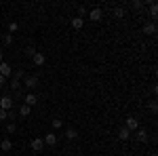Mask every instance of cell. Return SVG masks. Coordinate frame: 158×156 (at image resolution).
<instances>
[{
    "mask_svg": "<svg viewBox=\"0 0 158 156\" xmlns=\"http://www.w3.org/2000/svg\"><path fill=\"white\" fill-rule=\"evenodd\" d=\"M86 17H89L91 21H95V23H97V21H101V17H103V11H101L99 6H95V9H91V11L86 13Z\"/></svg>",
    "mask_w": 158,
    "mask_h": 156,
    "instance_id": "obj_1",
    "label": "cell"
},
{
    "mask_svg": "<svg viewBox=\"0 0 158 156\" xmlns=\"http://www.w3.org/2000/svg\"><path fill=\"white\" fill-rule=\"evenodd\" d=\"M124 129H127V131H137V129H139V120L135 118V116H129V118H127V122H124Z\"/></svg>",
    "mask_w": 158,
    "mask_h": 156,
    "instance_id": "obj_2",
    "label": "cell"
},
{
    "mask_svg": "<svg viewBox=\"0 0 158 156\" xmlns=\"http://www.w3.org/2000/svg\"><path fill=\"white\" fill-rule=\"evenodd\" d=\"M11 108H13V97L11 95H2L0 97V110H6V112H9Z\"/></svg>",
    "mask_w": 158,
    "mask_h": 156,
    "instance_id": "obj_3",
    "label": "cell"
},
{
    "mask_svg": "<svg viewBox=\"0 0 158 156\" xmlns=\"http://www.w3.org/2000/svg\"><path fill=\"white\" fill-rule=\"evenodd\" d=\"M44 61H47V57H44V53H40V51H36V53H34V57H32V63H34L36 68H40V65H44Z\"/></svg>",
    "mask_w": 158,
    "mask_h": 156,
    "instance_id": "obj_4",
    "label": "cell"
},
{
    "mask_svg": "<svg viewBox=\"0 0 158 156\" xmlns=\"http://www.w3.org/2000/svg\"><path fill=\"white\" fill-rule=\"evenodd\" d=\"M32 150H34V152H42V150H44V139H42V137L32 139Z\"/></svg>",
    "mask_w": 158,
    "mask_h": 156,
    "instance_id": "obj_5",
    "label": "cell"
},
{
    "mask_svg": "<svg viewBox=\"0 0 158 156\" xmlns=\"http://www.w3.org/2000/svg\"><path fill=\"white\" fill-rule=\"evenodd\" d=\"M23 84L27 86V89H36V86H38V76H25Z\"/></svg>",
    "mask_w": 158,
    "mask_h": 156,
    "instance_id": "obj_6",
    "label": "cell"
},
{
    "mask_svg": "<svg viewBox=\"0 0 158 156\" xmlns=\"http://www.w3.org/2000/svg\"><path fill=\"white\" fill-rule=\"evenodd\" d=\"M0 74H2L4 78H9V76L13 74V68H11V63H6V61H2V63H0Z\"/></svg>",
    "mask_w": 158,
    "mask_h": 156,
    "instance_id": "obj_7",
    "label": "cell"
},
{
    "mask_svg": "<svg viewBox=\"0 0 158 156\" xmlns=\"http://www.w3.org/2000/svg\"><path fill=\"white\" fill-rule=\"evenodd\" d=\"M135 139H137L139 144H146L148 141V131L146 129H137V131H135Z\"/></svg>",
    "mask_w": 158,
    "mask_h": 156,
    "instance_id": "obj_8",
    "label": "cell"
},
{
    "mask_svg": "<svg viewBox=\"0 0 158 156\" xmlns=\"http://www.w3.org/2000/svg\"><path fill=\"white\" fill-rule=\"evenodd\" d=\"M42 139H44V145H49V148H53V145L57 144V135L55 133H47Z\"/></svg>",
    "mask_w": 158,
    "mask_h": 156,
    "instance_id": "obj_9",
    "label": "cell"
},
{
    "mask_svg": "<svg viewBox=\"0 0 158 156\" xmlns=\"http://www.w3.org/2000/svg\"><path fill=\"white\" fill-rule=\"evenodd\" d=\"M36 101H38V97L34 95V93H27V95L23 97V103H25V106H30V108L36 106Z\"/></svg>",
    "mask_w": 158,
    "mask_h": 156,
    "instance_id": "obj_10",
    "label": "cell"
},
{
    "mask_svg": "<svg viewBox=\"0 0 158 156\" xmlns=\"http://www.w3.org/2000/svg\"><path fill=\"white\" fill-rule=\"evenodd\" d=\"M13 150V141L6 137V139H2V144H0V152H11Z\"/></svg>",
    "mask_w": 158,
    "mask_h": 156,
    "instance_id": "obj_11",
    "label": "cell"
},
{
    "mask_svg": "<svg viewBox=\"0 0 158 156\" xmlns=\"http://www.w3.org/2000/svg\"><path fill=\"white\" fill-rule=\"evenodd\" d=\"M72 27L80 32V30L85 27V19H80V17H72Z\"/></svg>",
    "mask_w": 158,
    "mask_h": 156,
    "instance_id": "obj_12",
    "label": "cell"
},
{
    "mask_svg": "<svg viewBox=\"0 0 158 156\" xmlns=\"http://www.w3.org/2000/svg\"><path fill=\"white\" fill-rule=\"evenodd\" d=\"M118 139H120V141H129V139H131V131H127V129L122 127L120 131H118Z\"/></svg>",
    "mask_w": 158,
    "mask_h": 156,
    "instance_id": "obj_13",
    "label": "cell"
},
{
    "mask_svg": "<svg viewBox=\"0 0 158 156\" xmlns=\"http://www.w3.org/2000/svg\"><path fill=\"white\" fill-rule=\"evenodd\" d=\"M30 114H32V108H30V106H21V108H19V116H21V118H27V116H30Z\"/></svg>",
    "mask_w": 158,
    "mask_h": 156,
    "instance_id": "obj_14",
    "label": "cell"
},
{
    "mask_svg": "<svg viewBox=\"0 0 158 156\" xmlns=\"http://www.w3.org/2000/svg\"><path fill=\"white\" fill-rule=\"evenodd\" d=\"M143 34H156V25L154 23H143Z\"/></svg>",
    "mask_w": 158,
    "mask_h": 156,
    "instance_id": "obj_15",
    "label": "cell"
},
{
    "mask_svg": "<svg viewBox=\"0 0 158 156\" xmlns=\"http://www.w3.org/2000/svg\"><path fill=\"white\" fill-rule=\"evenodd\" d=\"M65 137H68V139H76V137H78V131H76L74 127H70V129H65Z\"/></svg>",
    "mask_w": 158,
    "mask_h": 156,
    "instance_id": "obj_16",
    "label": "cell"
},
{
    "mask_svg": "<svg viewBox=\"0 0 158 156\" xmlns=\"http://www.w3.org/2000/svg\"><path fill=\"white\" fill-rule=\"evenodd\" d=\"M158 15V4L156 2H150V17H156Z\"/></svg>",
    "mask_w": 158,
    "mask_h": 156,
    "instance_id": "obj_17",
    "label": "cell"
},
{
    "mask_svg": "<svg viewBox=\"0 0 158 156\" xmlns=\"http://www.w3.org/2000/svg\"><path fill=\"white\" fill-rule=\"evenodd\" d=\"M114 17H116V19H122V17H124V9H122V6H116V9H114Z\"/></svg>",
    "mask_w": 158,
    "mask_h": 156,
    "instance_id": "obj_18",
    "label": "cell"
},
{
    "mask_svg": "<svg viewBox=\"0 0 158 156\" xmlns=\"http://www.w3.org/2000/svg\"><path fill=\"white\" fill-rule=\"evenodd\" d=\"M13 40H15V36H13V34H4V38H2V42H4L6 47H9V44H13Z\"/></svg>",
    "mask_w": 158,
    "mask_h": 156,
    "instance_id": "obj_19",
    "label": "cell"
},
{
    "mask_svg": "<svg viewBox=\"0 0 158 156\" xmlns=\"http://www.w3.org/2000/svg\"><path fill=\"white\" fill-rule=\"evenodd\" d=\"M131 6H133L135 11H141V9L146 6V2H141V0H135V2H133V4H131Z\"/></svg>",
    "mask_w": 158,
    "mask_h": 156,
    "instance_id": "obj_20",
    "label": "cell"
},
{
    "mask_svg": "<svg viewBox=\"0 0 158 156\" xmlns=\"http://www.w3.org/2000/svg\"><path fill=\"white\" fill-rule=\"evenodd\" d=\"M51 124H53V129H61L63 120H61V118H53V120H51Z\"/></svg>",
    "mask_w": 158,
    "mask_h": 156,
    "instance_id": "obj_21",
    "label": "cell"
},
{
    "mask_svg": "<svg viewBox=\"0 0 158 156\" xmlns=\"http://www.w3.org/2000/svg\"><path fill=\"white\" fill-rule=\"evenodd\" d=\"M17 30H19V25H17V21H11V23H9V34H15Z\"/></svg>",
    "mask_w": 158,
    "mask_h": 156,
    "instance_id": "obj_22",
    "label": "cell"
},
{
    "mask_svg": "<svg viewBox=\"0 0 158 156\" xmlns=\"http://www.w3.org/2000/svg\"><path fill=\"white\" fill-rule=\"evenodd\" d=\"M13 78H15V80H19V82H21V78H25V74L21 72V70H17V72L13 74Z\"/></svg>",
    "mask_w": 158,
    "mask_h": 156,
    "instance_id": "obj_23",
    "label": "cell"
},
{
    "mask_svg": "<svg viewBox=\"0 0 158 156\" xmlns=\"http://www.w3.org/2000/svg\"><path fill=\"white\" fill-rule=\"evenodd\" d=\"M86 13H89V11H86L85 6H78V17H80V19H85V17H86Z\"/></svg>",
    "mask_w": 158,
    "mask_h": 156,
    "instance_id": "obj_24",
    "label": "cell"
},
{
    "mask_svg": "<svg viewBox=\"0 0 158 156\" xmlns=\"http://www.w3.org/2000/svg\"><path fill=\"white\" fill-rule=\"evenodd\" d=\"M17 131V124H15V122H9V124H6V133H15Z\"/></svg>",
    "mask_w": 158,
    "mask_h": 156,
    "instance_id": "obj_25",
    "label": "cell"
},
{
    "mask_svg": "<svg viewBox=\"0 0 158 156\" xmlns=\"http://www.w3.org/2000/svg\"><path fill=\"white\" fill-rule=\"evenodd\" d=\"M34 53H36V48H34V47H27V51H25V55H27V57H34Z\"/></svg>",
    "mask_w": 158,
    "mask_h": 156,
    "instance_id": "obj_26",
    "label": "cell"
},
{
    "mask_svg": "<svg viewBox=\"0 0 158 156\" xmlns=\"http://www.w3.org/2000/svg\"><path fill=\"white\" fill-rule=\"evenodd\" d=\"M9 118V112L6 110H0V120H6Z\"/></svg>",
    "mask_w": 158,
    "mask_h": 156,
    "instance_id": "obj_27",
    "label": "cell"
},
{
    "mask_svg": "<svg viewBox=\"0 0 158 156\" xmlns=\"http://www.w3.org/2000/svg\"><path fill=\"white\" fill-rule=\"evenodd\" d=\"M150 110H152V112H154V114H156V110H158V106H156V103H154V101H152V103H150Z\"/></svg>",
    "mask_w": 158,
    "mask_h": 156,
    "instance_id": "obj_28",
    "label": "cell"
},
{
    "mask_svg": "<svg viewBox=\"0 0 158 156\" xmlns=\"http://www.w3.org/2000/svg\"><path fill=\"white\" fill-rule=\"evenodd\" d=\"M4 82H6V78H4V76L0 74V86H4Z\"/></svg>",
    "mask_w": 158,
    "mask_h": 156,
    "instance_id": "obj_29",
    "label": "cell"
},
{
    "mask_svg": "<svg viewBox=\"0 0 158 156\" xmlns=\"http://www.w3.org/2000/svg\"><path fill=\"white\" fill-rule=\"evenodd\" d=\"M2 61H4V55H2V51H0V63H2Z\"/></svg>",
    "mask_w": 158,
    "mask_h": 156,
    "instance_id": "obj_30",
    "label": "cell"
},
{
    "mask_svg": "<svg viewBox=\"0 0 158 156\" xmlns=\"http://www.w3.org/2000/svg\"><path fill=\"white\" fill-rule=\"evenodd\" d=\"M150 156H156V154H150Z\"/></svg>",
    "mask_w": 158,
    "mask_h": 156,
    "instance_id": "obj_31",
    "label": "cell"
},
{
    "mask_svg": "<svg viewBox=\"0 0 158 156\" xmlns=\"http://www.w3.org/2000/svg\"><path fill=\"white\" fill-rule=\"evenodd\" d=\"M0 156H2V152H0Z\"/></svg>",
    "mask_w": 158,
    "mask_h": 156,
    "instance_id": "obj_32",
    "label": "cell"
}]
</instances>
